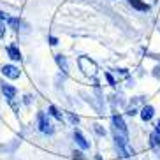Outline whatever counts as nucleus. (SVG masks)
Segmentation results:
<instances>
[{
    "label": "nucleus",
    "instance_id": "4be33fe9",
    "mask_svg": "<svg viewBox=\"0 0 160 160\" xmlns=\"http://www.w3.org/2000/svg\"><path fill=\"white\" fill-rule=\"evenodd\" d=\"M9 18V16L5 14V12H2V11H0V21H2V19H7Z\"/></svg>",
    "mask_w": 160,
    "mask_h": 160
},
{
    "label": "nucleus",
    "instance_id": "aec40b11",
    "mask_svg": "<svg viewBox=\"0 0 160 160\" xmlns=\"http://www.w3.org/2000/svg\"><path fill=\"white\" fill-rule=\"evenodd\" d=\"M127 114H128V116H134V114H136V109H134V108H130V109L127 111Z\"/></svg>",
    "mask_w": 160,
    "mask_h": 160
},
{
    "label": "nucleus",
    "instance_id": "423d86ee",
    "mask_svg": "<svg viewBox=\"0 0 160 160\" xmlns=\"http://www.w3.org/2000/svg\"><path fill=\"white\" fill-rule=\"evenodd\" d=\"M113 128H116V130H120L122 134L127 136V125H125V122L120 114H113Z\"/></svg>",
    "mask_w": 160,
    "mask_h": 160
},
{
    "label": "nucleus",
    "instance_id": "dca6fc26",
    "mask_svg": "<svg viewBox=\"0 0 160 160\" xmlns=\"http://www.w3.org/2000/svg\"><path fill=\"white\" fill-rule=\"evenodd\" d=\"M93 128H95V132H97L99 136H106V130H104V128L100 127V125H93Z\"/></svg>",
    "mask_w": 160,
    "mask_h": 160
},
{
    "label": "nucleus",
    "instance_id": "1a4fd4ad",
    "mask_svg": "<svg viewBox=\"0 0 160 160\" xmlns=\"http://www.w3.org/2000/svg\"><path fill=\"white\" fill-rule=\"evenodd\" d=\"M128 4H130L134 9L142 11V12H148V11H150V5L146 4V2H142V0H128Z\"/></svg>",
    "mask_w": 160,
    "mask_h": 160
},
{
    "label": "nucleus",
    "instance_id": "20e7f679",
    "mask_svg": "<svg viewBox=\"0 0 160 160\" xmlns=\"http://www.w3.org/2000/svg\"><path fill=\"white\" fill-rule=\"evenodd\" d=\"M0 90H2V93L5 95V99L7 100H11V99H14L16 97V93H18V90L14 88V86H11V85H7V83H0Z\"/></svg>",
    "mask_w": 160,
    "mask_h": 160
},
{
    "label": "nucleus",
    "instance_id": "b1692460",
    "mask_svg": "<svg viewBox=\"0 0 160 160\" xmlns=\"http://www.w3.org/2000/svg\"><path fill=\"white\" fill-rule=\"evenodd\" d=\"M148 57H150V58H155V60H160V55H153V53H150Z\"/></svg>",
    "mask_w": 160,
    "mask_h": 160
},
{
    "label": "nucleus",
    "instance_id": "6e6552de",
    "mask_svg": "<svg viewBox=\"0 0 160 160\" xmlns=\"http://www.w3.org/2000/svg\"><path fill=\"white\" fill-rule=\"evenodd\" d=\"M153 114H155V109H153V106H144V108L141 109L142 122H150L151 118H153Z\"/></svg>",
    "mask_w": 160,
    "mask_h": 160
},
{
    "label": "nucleus",
    "instance_id": "f257e3e1",
    "mask_svg": "<svg viewBox=\"0 0 160 160\" xmlns=\"http://www.w3.org/2000/svg\"><path fill=\"white\" fill-rule=\"evenodd\" d=\"M78 63H79V69L86 76H93L95 71H97V63L93 60H90L88 57H79L78 58Z\"/></svg>",
    "mask_w": 160,
    "mask_h": 160
},
{
    "label": "nucleus",
    "instance_id": "ddd939ff",
    "mask_svg": "<svg viewBox=\"0 0 160 160\" xmlns=\"http://www.w3.org/2000/svg\"><path fill=\"white\" fill-rule=\"evenodd\" d=\"M7 23L12 30H19V19L18 18H7Z\"/></svg>",
    "mask_w": 160,
    "mask_h": 160
},
{
    "label": "nucleus",
    "instance_id": "0eeeda50",
    "mask_svg": "<svg viewBox=\"0 0 160 160\" xmlns=\"http://www.w3.org/2000/svg\"><path fill=\"white\" fill-rule=\"evenodd\" d=\"M55 62H57V65L62 69L63 74H69V63H67V58L63 57V55H57V57H55Z\"/></svg>",
    "mask_w": 160,
    "mask_h": 160
},
{
    "label": "nucleus",
    "instance_id": "412c9836",
    "mask_svg": "<svg viewBox=\"0 0 160 160\" xmlns=\"http://www.w3.org/2000/svg\"><path fill=\"white\" fill-rule=\"evenodd\" d=\"M4 33H5V28H4V25L0 23V37H4Z\"/></svg>",
    "mask_w": 160,
    "mask_h": 160
},
{
    "label": "nucleus",
    "instance_id": "f3484780",
    "mask_svg": "<svg viewBox=\"0 0 160 160\" xmlns=\"http://www.w3.org/2000/svg\"><path fill=\"white\" fill-rule=\"evenodd\" d=\"M72 157H74V158H78V160H85V155H83L81 151H74V153H72Z\"/></svg>",
    "mask_w": 160,
    "mask_h": 160
},
{
    "label": "nucleus",
    "instance_id": "9b49d317",
    "mask_svg": "<svg viewBox=\"0 0 160 160\" xmlns=\"http://www.w3.org/2000/svg\"><path fill=\"white\" fill-rule=\"evenodd\" d=\"M49 114H51L55 120H58V122H62V118H63V114L60 113V109L55 108V106H49Z\"/></svg>",
    "mask_w": 160,
    "mask_h": 160
},
{
    "label": "nucleus",
    "instance_id": "4468645a",
    "mask_svg": "<svg viewBox=\"0 0 160 160\" xmlns=\"http://www.w3.org/2000/svg\"><path fill=\"white\" fill-rule=\"evenodd\" d=\"M67 114V118H69V122L72 123V125H78L79 123V116L78 114H74V113H65Z\"/></svg>",
    "mask_w": 160,
    "mask_h": 160
},
{
    "label": "nucleus",
    "instance_id": "f8f14e48",
    "mask_svg": "<svg viewBox=\"0 0 160 160\" xmlns=\"http://www.w3.org/2000/svg\"><path fill=\"white\" fill-rule=\"evenodd\" d=\"M150 144L153 146V148H158L160 146V137L157 136V132H153V134L150 136Z\"/></svg>",
    "mask_w": 160,
    "mask_h": 160
},
{
    "label": "nucleus",
    "instance_id": "a211bd4d",
    "mask_svg": "<svg viewBox=\"0 0 160 160\" xmlns=\"http://www.w3.org/2000/svg\"><path fill=\"white\" fill-rule=\"evenodd\" d=\"M153 76H155V78H160V65H157L155 69H153Z\"/></svg>",
    "mask_w": 160,
    "mask_h": 160
},
{
    "label": "nucleus",
    "instance_id": "5701e85b",
    "mask_svg": "<svg viewBox=\"0 0 160 160\" xmlns=\"http://www.w3.org/2000/svg\"><path fill=\"white\" fill-rule=\"evenodd\" d=\"M155 132H157V136H158V137H160V122H158V123H157V127H155Z\"/></svg>",
    "mask_w": 160,
    "mask_h": 160
},
{
    "label": "nucleus",
    "instance_id": "393cba45",
    "mask_svg": "<svg viewBox=\"0 0 160 160\" xmlns=\"http://www.w3.org/2000/svg\"><path fill=\"white\" fill-rule=\"evenodd\" d=\"M95 160H102V158H100V157H99V155H97V157H95Z\"/></svg>",
    "mask_w": 160,
    "mask_h": 160
},
{
    "label": "nucleus",
    "instance_id": "6ab92c4d",
    "mask_svg": "<svg viewBox=\"0 0 160 160\" xmlns=\"http://www.w3.org/2000/svg\"><path fill=\"white\" fill-rule=\"evenodd\" d=\"M49 44H51V46H57V44H58V39H57V37H49Z\"/></svg>",
    "mask_w": 160,
    "mask_h": 160
},
{
    "label": "nucleus",
    "instance_id": "f03ea898",
    "mask_svg": "<svg viewBox=\"0 0 160 160\" xmlns=\"http://www.w3.org/2000/svg\"><path fill=\"white\" fill-rule=\"evenodd\" d=\"M37 122H39V130L42 132V134H53V132H55L53 125L49 123V120H48V116L44 113L37 114Z\"/></svg>",
    "mask_w": 160,
    "mask_h": 160
},
{
    "label": "nucleus",
    "instance_id": "39448f33",
    "mask_svg": "<svg viewBox=\"0 0 160 160\" xmlns=\"http://www.w3.org/2000/svg\"><path fill=\"white\" fill-rule=\"evenodd\" d=\"M74 141H76V144L79 146L81 150H88L90 148V142L85 139V136L81 134V130H78V128H74Z\"/></svg>",
    "mask_w": 160,
    "mask_h": 160
},
{
    "label": "nucleus",
    "instance_id": "2eb2a0df",
    "mask_svg": "<svg viewBox=\"0 0 160 160\" xmlns=\"http://www.w3.org/2000/svg\"><path fill=\"white\" fill-rule=\"evenodd\" d=\"M104 76H106V79H108L109 85H111V86H116V79H114L113 76H111V72H106Z\"/></svg>",
    "mask_w": 160,
    "mask_h": 160
},
{
    "label": "nucleus",
    "instance_id": "9d476101",
    "mask_svg": "<svg viewBox=\"0 0 160 160\" xmlns=\"http://www.w3.org/2000/svg\"><path fill=\"white\" fill-rule=\"evenodd\" d=\"M7 55H9L11 60H14V62H19V60H21V53H19V49L14 46V44L7 46Z\"/></svg>",
    "mask_w": 160,
    "mask_h": 160
},
{
    "label": "nucleus",
    "instance_id": "7ed1b4c3",
    "mask_svg": "<svg viewBox=\"0 0 160 160\" xmlns=\"http://www.w3.org/2000/svg\"><path fill=\"white\" fill-rule=\"evenodd\" d=\"M2 74H4L5 78H9V79H18L21 72H19V69L14 65H4L2 67Z\"/></svg>",
    "mask_w": 160,
    "mask_h": 160
}]
</instances>
